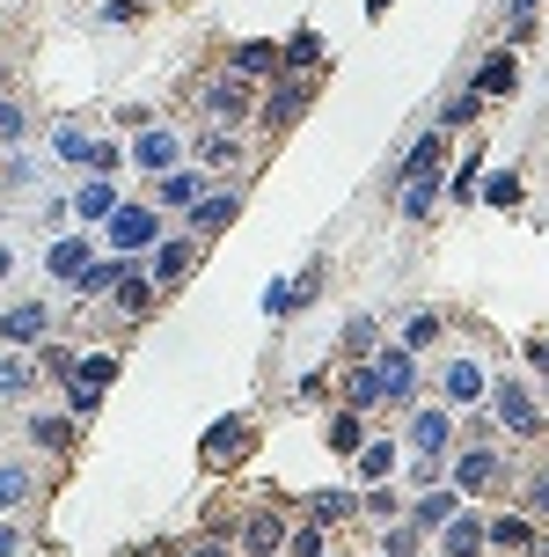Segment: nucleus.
<instances>
[{"label":"nucleus","instance_id":"nucleus-1","mask_svg":"<svg viewBox=\"0 0 549 557\" xmlns=\"http://www.w3.org/2000/svg\"><path fill=\"white\" fill-rule=\"evenodd\" d=\"M498 425L506 433H521V441H535L542 433V411H535V396H527V382H513V374H498Z\"/></svg>","mask_w":549,"mask_h":557},{"label":"nucleus","instance_id":"nucleus-2","mask_svg":"<svg viewBox=\"0 0 549 557\" xmlns=\"http://www.w3.org/2000/svg\"><path fill=\"white\" fill-rule=\"evenodd\" d=\"M110 243H117V257L154 250V243H162V213H147V206H117V213H110Z\"/></svg>","mask_w":549,"mask_h":557},{"label":"nucleus","instance_id":"nucleus-3","mask_svg":"<svg viewBox=\"0 0 549 557\" xmlns=\"http://www.w3.org/2000/svg\"><path fill=\"white\" fill-rule=\"evenodd\" d=\"M374 374H382V404H411L417 396V352H403V345H382Z\"/></svg>","mask_w":549,"mask_h":557},{"label":"nucleus","instance_id":"nucleus-4","mask_svg":"<svg viewBox=\"0 0 549 557\" xmlns=\"http://www.w3.org/2000/svg\"><path fill=\"white\" fill-rule=\"evenodd\" d=\"M498 476H506V455L498 447H462L454 455V492H469V499H484Z\"/></svg>","mask_w":549,"mask_h":557},{"label":"nucleus","instance_id":"nucleus-5","mask_svg":"<svg viewBox=\"0 0 549 557\" xmlns=\"http://www.w3.org/2000/svg\"><path fill=\"white\" fill-rule=\"evenodd\" d=\"M249 433H257V425L235 411V418H220V425H205V441H198V447H205V462H213V470H235V462L249 455V447H242Z\"/></svg>","mask_w":549,"mask_h":557},{"label":"nucleus","instance_id":"nucleus-6","mask_svg":"<svg viewBox=\"0 0 549 557\" xmlns=\"http://www.w3.org/2000/svg\"><path fill=\"white\" fill-rule=\"evenodd\" d=\"M133 162L147 169V176H176V162H184V139H176V133H162V125H139V139H133Z\"/></svg>","mask_w":549,"mask_h":557},{"label":"nucleus","instance_id":"nucleus-7","mask_svg":"<svg viewBox=\"0 0 549 557\" xmlns=\"http://www.w3.org/2000/svg\"><path fill=\"white\" fill-rule=\"evenodd\" d=\"M411 447L417 455H454V411L447 404H425V411H411Z\"/></svg>","mask_w":549,"mask_h":557},{"label":"nucleus","instance_id":"nucleus-8","mask_svg":"<svg viewBox=\"0 0 549 557\" xmlns=\"http://www.w3.org/2000/svg\"><path fill=\"white\" fill-rule=\"evenodd\" d=\"M439 389H447V411H469V404H484V396H491V382H484V367H476V360H447Z\"/></svg>","mask_w":549,"mask_h":557},{"label":"nucleus","instance_id":"nucleus-9","mask_svg":"<svg viewBox=\"0 0 549 557\" xmlns=\"http://www.w3.org/2000/svg\"><path fill=\"white\" fill-rule=\"evenodd\" d=\"M242 557H286V521H278L272 506H257L242 521Z\"/></svg>","mask_w":549,"mask_h":557},{"label":"nucleus","instance_id":"nucleus-10","mask_svg":"<svg viewBox=\"0 0 549 557\" xmlns=\"http://www.w3.org/2000/svg\"><path fill=\"white\" fill-rule=\"evenodd\" d=\"M45 331H52V308L45 301H15L0 315V337H8V345H45Z\"/></svg>","mask_w":549,"mask_h":557},{"label":"nucleus","instance_id":"nucleus-11","mask_svg":"<svg viewBox=\"0 0 549 557\" xmlns=\"http://www.w3.org/2000/svg\"><path fill=\"white\" fill-rule=\"evenodd\" d=\"M454 513H462V492H454V484H433V492H417V499H411V521L425 535H439Z\"/></svg>","mask_w":549,"mask_h":557},{"label":"nucleus","instance_id":"nucleus-12","mask_svg":"<svg viewBox=\"0 0 549 557\" xmlns=\"http://www.w3.org/2000/svg\"><path fill=\"white\" fill-rule=\"evenodd\" d=\"M484 543H491V521H476V513H454L439 529V557H476Z\"/></svg>","mask_w":549,"mask_h":557},{"label":"nucleus","instance_id":"nucleus-13","mask_svg":"<svg viewBox=\"0 0 549 557\" xmlns=\"http://www.w3.org/2000/svg\"><path fill=\"white\" fill-rule=\"evenodd\" d=\"M513 88H521V66H513V52H491L484 66H476V96H484V103H506Z\"/></svg>","mask_w":549,"mask_h":557},{"label":"nucleus","instance_id":"nucleus-14","mask_svg":"<svg viewBox=\"0 0 549 557\" xmlns=\"http://www.w3.org/2000/svg\"><path fill=\"white\" fill-rule=\"evenodd\" d=\"M205 111H213L220 125H242V117H249V82H242V74L213 82V88H205Z\"/></svg>","mask_w":549,"mask_h":557},{"label":"nucleus","instance_id":"nucleus-15","mask_svg":"<svg viewBox=\"0 0 549 557\" xmlns=\"http://www.w3.org/2000/svg\"><path fill=\"white\" fill-rule=\"evenodd\" d=\"M439 162H447V133L433 125V133H425L411 154H403V169H396V176H403V184H417V176H439Z\"/></svg>","mask_w":549,"mask_h":557},{"label":"nucleus","instance_id":"nucleus-16","mask_svg":"<svg viewBox=\"0 0 549 557\" xmlns=\"http://www.w3.org/2000/svg\"><path fill=\"white\" fill-rule=\"evenodd\" d=\"M45 264H52V278H66V286H74V278H82L88 264H96V257H88V235H59Z\"/></svg>","mask_w":549,"mask_h":557},{"label":"nucleus","instance_id":"nucleus-17","mask_svg":"<svg viewBox=\"0 0 549 557\" xmlns=\"http://www.w3.org/2000/svg\"><path fill=\"white\" fill-rule=\"evenodd\" d=\"M191 264H198V243H162L154 250V286H184Z\"/></svg>","mask_w":549,"mask_h":557},{"label":"nucleus","instance_id":"nucleus-18","mask_svg":"<svg viewBox=\"0 0 549 557\" xmlns=\"http://www.w3.org/2000/svg\"><path fill=\"white\" fill-rule=\"evenodd\" d=\"M345 411H382V374H374V360H359L345 374Z\"/></svg>","mask_w":549,"mask_h":557},{"label":"nucleus","instance_id":"nucleus-19","mask_svg":"<svg viewBox=\"0 0 549 557\" xmlns=\"http://www.w3.org/2000/svg\"><path fill=\"white\" fill-rule=\"evenodd\" d=\"M37 499V476H29V462H0V513H15V506Z\"/></svg>","mask_w":549,"mask_h":557},{"label":"nucleus","instance_id":"nucleus-20","mask_svg":"<svg viewBox=\"0 0 549 557\" xmlns=\"http://www.w3.org/2000/svg\"><path fill=\"white\" fill-rule=\"evenodd\" d=\"M125 272H133L125 257H96V264L74 278V294H82V301H88V294H117V278H125Z\"/></svg>","mask_w":549,"mask_h":557},{"label":"nucleus","instance_id":"nucleus-21","mask_svg":"<svg viewBox=\"0 0 549 557\" xmlns=\"http://www.w3.org/2000/svg\"><path fill=\"white\" fill-rule=\"evenodd\" d=\"M352 462H359V476H366V484H388L403 455H396V441H366V447H359V455H352Z\"/></svg>","mask_w":549,"mask_h":557},{"label":"nucleus","instance_id":"nucleus-22","mask_svg":"<svg viewBox=\"0 0 549 557\" xmlns=\"http://www.w3.org/2000/svg\"><path fill=\"white\" fill-rule=\"evenodd\" d=\"M535 543H542V535L527 529V513H498L491 521V550H535Z\"/></svg>","mask_w":549,"mask_h":557},{"label":"nucleus","instance_id":"nucleus-23","mask_svg":"<svg viewBox=\"0 0 549 557\" xmlns=\"http://www.w3.org/2000/svg\"><path fill=\"white\" fill-rule=\"evenodd\" d=\"M52 154H59V162H74V169H88V154H96V133H82V125L66 117V125L52 133Z\"/></svg>","mask_w":549,"mask_h":557},{"label":"nucleus","instance_id":"nucleus-24","mask_svg":"<svg viewBox=\"0 0 549 557\" xmlns=\"http://www.w3.org/2000/svg\"><path fill=\"white\" fill-rule=\"evenodd\" d=\"M110 301L125 308V315H147V308H154V278H147V272H125V278H117V294H110Z\"/></svg>","mask_w":549,"mask_h":557},{"label":"nucleus","instance_id":"nucleus-25","mask_svg":"<svg viewBox=\"0 0 549 557\" xmlns=\"http://www.w3.org/2000/svg\"><path fill=\"white\" fill-rule=\"evenodd\" d=\"M345 513H359L352 492H315V499H308V521H315V529H337Z\"/></svg>","mask_w":549,"mask_h":557},{"label":"nucleus","instance_id":"nucleus-26","mask_svg":"<svg viewBox=\"0 0 549 557\" xmlns=\"http://www.w3.org/2000/svg\"><path fill=\"white\" fill-rule=\"evenodd\" d=\"M329 447H337V455H359V447H366V411H337L329 418Z\"/></svg>","mask_w":549,"mask_h":557},{"label":"nucleus","instance_id":"nucleus-27","mask_svg":"<svg viewBox=\"0 0 549 557\" xmlns=\"http://www.w3.org/2000/svg\"><path fill=\"white\" fill-rule=\"evenodd\" d=\"M74 213H82V221H110V213H117V191H110V176L82 184V198H74Z\"/></svg>","mask_w":549,"mask_h":557},{"label":"nucleus","instance_id":"nucleus-28","mask_svg":"<svg viewBox=\"0 0 549 557\" xmlns=\"http://www.w3.org/2000/svg\"><path fill=\"white\" fill-rule=\"evenodd\" d=\"M235 213H242V198H227V191H220V198H198V213H191V221H198V235H220V227L235 221Z\"/></svg>","mask_w":549,"mask_h":557},{"label":"nucleus","instance_id":"nucleus-29","mask_svg":"<svg viewBox=\"0 0 549 557\" xmlns=\"http://www.w3.org/2000/svg\"><path fill=\"white\" fill-rule=\"evenodd\" d=\"M308 111V74H294V82H278V103H272V125H294V117Z\"/></svg>","mask_w":549,"mask_h":557},{"label":"nucleus","instance_id":"nucleus-30","mask_svg":"<svg viewBox=\"0 0 549 557\" xmlns=\"http://www.w3.org/2000/svg\"><path fill=\"white\" fill-rule=\"evenodd\" d=\"M345 352H352V360H374V352H382V331H374V315H352V323H345Z\"/></svg>","mask_w":549,"mask_h":557},{"label":"nucleus","instance_id":"nucleus-31","mask_svg":"<svg viewBox=\"0 0 549 557\" xmlns=\"http://www.w3.org/2000/svg\"><path fill=\"white\" fill-rule=\"evenodd\" d=\"M439 206V176H417V184H403V221H425Z\"/></svg>","mask_w":549,"mask_h":557},{"label":"nucleus","instance_id":"nucleus-32","mask_svg":"<svg viewBox=\"0 0 549 557\" xmlns=\"http://www.w3.org/2000/svg\"><path fill=\"white\" fill-rule=\"evenodd\" d=\"M439 331H447V323H439L433 308H425V315H411V323H403V352H433Z\"/></svg>","mask_w":549,"mask_h":557},{"label":"nucleus","instance_id":"nucleus-33","mask_svg":"<svg viewBox=\"0 0 549 557\" xmlns=\"http://www.w3.org/2000/svg\"><path fill=\"white\" fill-rule=\"evenodd\" d=\"M382 550H388V557H417V550H425V529H417V521H388Z\"/></svg>","mask_w":549,"mask_h":557},{"label":"nucleus","instance_id":"nucleus-34","mask_svg":"<svg viewBox=\"0 0 549 557\" xmlns=\"http://www.w3.org/2000/svg\"><path fill=\"white\" fill-rule=\"evenodd\" d=\"M272 66H278V45H272V37H264V45H242V52H235V74H242V82H249V74H272Z\"/></svg>","mask_w":549,"mask_h":557},{"label":"nucleus","instance_id":"nucleus-35","mask_svg":"<svg viewBox=\"0 0 549 557\" xmlns=\"http://www.w3.org/2000/svg\"><path fill=\"white\" fill-rule=\"evenodd\" d=\"M484 206H521V176L513 169H491L484 176Z\"/></svg>","mask_w":549,"mask_h":557},{"label":"nucleus","instance_id":"nucleus-36","mask_svg":"<svg viewBox=\"0 0 549 557\" xmlns=\"http://www.w3.org/2000/svg\"><path fill=\"white\" fill-rule=\"evenodd\" d=\"M301 308V278H272L264 286V315H294Z\"/></svg>","mask_w":549,"mask_h":557},{"label":"nucleus","instance_id":"nucleus-37","mask_svg":"<svg viewBox=\"0 0 549 557\" xmlns=\"http://www.w3.org/2000/svg\"><path fill=\"white\" fill-rule=\"evenodd\" d=\"M198 162H205V169H227V162H242V139H235V133H213L205 147H198Z\"/></svg>","mask_w":549,"mask_h":557},{"label":"nucleus","instance_id":"nucleus-38","mask_svg":"<svg viewBox=\"0 0 549 557\" xmlns=\"http://www.w3.org/2000/svg\"><path fill=\"white\" fill-rule=\"evenodd\" d=\"M315 59H323V37H315V29H294V45H286V66H294V74H308Z\"/></svg>","mask_w":549,"mask_h":557},{"label":"nucleus","instance_id":"nucleus-39","mask_svg":"<svg viewBox=\"0 0 549 557\" xmlns=\"http://www.w3.org/2000/svg\"><path fill=\"white\" fill-rule=\"evenodd\" d=\"M29 441L37 447H66L74 441V418H29Z\"/></svg>","mask_w":549,"mask_h":557},{"label":"nucleus","instance_id":"nucleus-40","mask_svg":"<svg viewBox=\"0 0 549 557\" xmlns=\"http://www.w3.org/2000/svg\"><path fill=\"white\" fill-rule=\"evenodd\" d=\"M476 191H484V147L462 154V169H454V198H476Z\"/></svg>","mask_w":549,"mask_h":557},{"label":"nucleus","instance_id":"nucleus-41","mask_svg":"<svg viewBox=\"0 0 549 557\" xmlns=\"http://www.w3.org/2000/svg\"><path fill=\"white\" fill-rule=\"evenodd\" d=\"M162 206H198V176H191V169L162 176Z\"/></svg>","mask_w":549,"mask_h":557},{"label":"nucleus","instance_id":"nucleus-42","mask_svg":"<svg viewBox=\"0 0 549 557\" xmlns=\"http://www.w3.org/2000/svg\"><path fill=\"white\" fill-rule=\"evenodd\" d=\"M29 396V360H0V404Z\"/></svg>","mask_w":549,"mask_h":557},{"label":"nucleus","instance_id":"nucleus-43","mask_svg":"<svg viewBox=\"0 0 549 557\" xmlns=\"http://www.w3.org/2000/svg\"><path fill=\"white\" fill-rule=\"evenodd\" d=\"M476 111H484V96H476V88H462V96H454V103L439 111V133H447V125H469Z\"/></svg>","mask_w":549,"mask_h":557},{"label":"nucleus","instance_id":"nucleus-44","mask_svg":"<svg viewBox=\"0 0 549 557\" xmlns=\"http://www.w3.org/2000/svg\"><path fill=\"white\" fill-rule=\"evenodd\" d=\"M521 506H527V513H542V521H549V462H542V470H535V476H527Z\"/></svg>","mask_w":549,"mask_h":557},{"label":"nucleus","instance_id":"nucleus-45","mask_svg":"<svg viewBox=\"0 0 549 557\" xmlns=\"http://www.w3.org/2000/svg\"><path fill=\"white\" fill-rule=\"evenodd\" d=\"M366 513H374V521H396V513H403V506H396V492H388V484H374V492H366Z\"/></svg>","mask_w":549,"mask_h":557},{"label":"nucleus","instance_id":"nucleus-46","mask_svg":"<svg viewBox=\"0 0 549 557\" xmlns=\"http://www.w3.org/2000/svg\"><path fill=\"white\" fill-rule=\"evenodd\" d=\"M286 557H323V529H315V521H308V529L294 535V543H286Z\"/></svg>","mask_w":549,"mask_h":557},{"label":"nucleus","instance_id":"nucleus-47","mask_svg":"<svg viewBox=\"0 0 549 557\" xmlns=\"http://www.w3.org/2000/svg\"><path fill=\"white\" fill-rule=\"evenodd\" d=\"M125 162V154H117V147H110V139H96V154H88V176H110V169Z\"/></svg>","mask_w":549,"mask_h":557},{"label":"nucleus","instance_id":"nucleus-48","mask_svg":"<svg viewBox=\"0 0 549 557\" xmlns=\"http://www.w3.org/2000/svg\"><path fill=\"white\" fill-rule=\"evenodd\" d=\"M439 470H447V455H417V462H411V476H417V484H425V492H433V484H439Z\"/></svg>","mask_w":549,"mask_h":557},{"label":"nucleus","instance_id":"nucleus-49","mask_svg":"<svg viewBox=\"0 0 549 557\" xmlns=\"http://www.w3.org/2000/svg\"><path fill=\"white\" fill-rule=\"evenodd\" d=\"M294 396H301V404H329V374H301V389H294Z\"/></svg>","mask_w":549,"mask_h":557},{"label":"nucleus","instance_id":"nucleus-50","mask_svg":"<svg viewBox=\"0 0 549 557\" xmlns=\"http://www.w3.org/2000/svg\"><path fill=\"white\" fill-rule=\"evenodd\" d=\"M8 133H23V111H15V103L0 96V139H8Z\"/></svg>","mask_w":549,"mask_h":557},{"label":"nucleus","instance_id":"nucleus-51","mask_svg":"<svg viewBox=\"0 0 549 557\" xmlns=\"http://www.w3.org/2000/svg\"><path fill=\"white\" fill-rule=\"evenodd\" d=\"M527 360H535V374H542V382H549V345H542V337L527 345Z\"/></svg>","mask_w":549,"mask_h":557},{"label":"nucleus","instance_id":"nucleus-52","mask_svg":"<svg viewBox=\"0 0 549 557\" xmlns=\"http://www.w3.org/2000/svg\"><path fill=\"white\" fill-rule=\"evenodd\" d=\"M184 557H235V550H227V543H191Z\"/></svg>","mask_w":549,"mask_h":557},{"label":"nucleus","instance_id":"nucleus-53","mask_svg":"<svg viewBox=\"0 0 549 557\" xmlns=\"http://www.w3.org/2000/svg\"><path fill=\"white\" fill-rule=\"evenodd\" d=\"M15 550H23V535H15L8 521H0V557H15Z\"/></svg>","mask_w":549,"mask_h":557},{"label":"nucleus","instance_id":"nucleus-54","mask_svg":"<svg viewBox=\"0 0 549 557\" xmlns=\"http://www.w3.org/2000/svg\"><path fill=\"white\" fill-rule=\"evenodd\" d=\"M506 8H513V23H527V15H535V0H506Z\"/></svg>","mask_w":549,"mask_h":557},{"label":"nucleus","instance_id":"nucleus-55","mask_svg":"<svg viewBox=\"0 0 549 557\" xmlns=\"http://www.w3.org/2000/svg\"><path fill=\"white\" fill-rule=\"evenodd\" d=\"M8 272H15V250H8V243H0V278H8Z\"/></svg>","mask_w":549,"mask_h":557},{"label":"nucleus","instance_id":"nucleus-56","mask_svg":"<svg viewBox=\"0 0 549 557\" xmlns=\"http://www.w3.org/2000/svg\"><path fill=\"white\" fill-rule=\"evenodd\" d=\"M382 8H388V0H366V15H382Z\"/></svg>","mask_w":549,"mask_h":557},{"label":"nucleus","instance_id":"nucleus-57","mask_svg":"<svg viewBox=\"0 0 549 557\" xmlns=\"http://www.w3.org/2000/svg\"><path fill=\"white\" fill-rule=\"evenodd\" d=\"M535 557H549V535H542V543H535Z\"/></svg>","mask_w":549,"mask_h":557}]
</instances>
